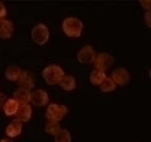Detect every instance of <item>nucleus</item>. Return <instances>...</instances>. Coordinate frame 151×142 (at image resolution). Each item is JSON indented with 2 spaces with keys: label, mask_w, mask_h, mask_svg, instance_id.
<instances>
[{
  "label": "nucleus",
  "mask_w": 151,
  "mask_h": 142,
  "mask_svg": "<svg viewBox=\"0 0 151 142\" xmlns=\"http://www.w3.org/2000/svg\"><path fill=\"white\" fill-rule=\"evenodd\" d=\"M62 29L67 36L77 38L81 35L82 30H83V24L79 19L69 17L63 21Z\"/></svg>",
  "instance_id": "f257e3e1"
},
{
  "label": "nucleus",
  "mask_w": 151,
  "mask_h": 142,
  "mask_svg": "<svg viewBox=\"0 0 151 142\" xmlns=\"http://www.w3.org/2000/svg\"><path fill=\"white\" fill-rule=\"evenodd\" d=\"M64 75H65L64 70L58 65H48L42 70V76L48 86L60 84Z\"/></svg>",
  "instance_id": "f03ea898"
},
{
  "label": "nucleus",
  "mask_w": 151,
  "mask_h": 142,
  "mask_svg": "<svg viewBox=\"0 0 151 142\" xmlns=\"http://www.w3.org/2000/svg\"><path fill=\"white\" fill-rule=\"evenodd\" d=\"M68 113V107L65 105L56 104V103H52L48 105L47 109L45 112V117L48 120H52V122H60L62 118Z\"/></svg>",
  "instance_id": "7ed1b4c3"
},
{
  "label": "nucleus",
  "mask_w": 151,
  "mask_h": 142,
  "mask_svg": "<svg viewBox=\"0 0 151 142\" xmlns=\"http://www.w3.org/2000/svg\"><path fill=\"white\" fill-rule=\"evenodd\" d=\"M32 40L36 44L43 45L50 39V31L46 25L44 24H37L31 31Z\"/></svg>",
  "instance_id": "20e7f679"
},
{
  "label": "nucleus",
  "mask_w": 151,
  "mask_h": 142,
  "mask_svg": "<svg viewBox=\"0 0 151 142\" xmlns=\"http://www.w3.org/2000/svg\"><path fill=\"white\" fill-rule=\"evenodd\" d=\"M93 63H95L96 69L105 72L111 68V66L114 64V57L109 53H100L96 57Z\"/></svg>",
  "instance_id": "39448f33"
},
{
  "label": "nucleus",
  "mask_w": 151,
  "mask_h": 142,
  "mask_svg": "<svg viewBox=\"0 0 151 142\" xmlns=\"http://www.w3.org/2000/svg\"><path fill=\"white\" fill-rule=\"evenodd\" d=\"M97 57L95 48L91 45H86L78 52L77 60L79 63L84 65H90L95 62V59Z\"/></svg>",
  "instance_id": "423d86ee"
},
{
  "label": "nucleus",
  "mask_w": 151,
  "mask_h": 142,
  "mask_svg": "<svg viewBox=\"0 0 151 142\" xmlns=\"http://www.w3.org/2000/svg\"><path fill=\"white\" fill-rule=\"evenodd\" d=\"M111 79L115 82V84L123 86L129 84V79H131V75H129V72L125 68L118 67V68L114 69V70L112 71Z\"/></svg>",
  "instance_id": "0eeeda50"
},
{
  "label": "nucleus",
  "mask_w": 151,
  "mask_h": 142,
  "mask_svg": "<svg viewBox=\"0 0 151 142\" xmlns=\"http://www.w3.org/2000/svg\"><path fill=\"white\" fill-rule=\"evenodd\" d=\"M32 104L36 107L45 106L48 103V94L43 89H37L34 92L31 93V100Z\"/></svg>",
  "instance_id": "6e6552de"
},
{
  "label": "nucleus",
  "mask_w": 151,
  "mask_h": 142,
  "mask_svg": "<svg viewBox=\"0 0 151 142\" xmlns=\"http://www.w3.org/2000/svg\"><path fill=\"white\" fill-rule=\"evenodd\" d=\"M18 84L20 86L21 89H24V90L30 91L35 86V78L34 75L31 73L30 71H22L20 77L18 78Z\"/></svg>",
  "instance_id": "1a4fd4ad"
},
{
  "label": "nucleus",
  "mask_w": 151,
  "mask_h": 142,
  "mask_svg": "<svg viewBox=\"0 0 151 142\" xmlns=\"http://www.w3.org/2000/svg\"><path fill=\"white\" fill-rule=\"evenodd\" d=\"M17 120L21 123L29 122L32 116V108L29 104H21L16 113Z\"/></svg>",
  "instance_id": "9d476101"
},
{
  "label": "nucleus",
  "mask_w": 151,
  "mask_h": 142,
  "mask_svg": "<svg viewBox=\"0 0 151 142\" xmlns=\"http://www.w3.org/2000/svg\"><path fill=\"white\" fill-rule=\"evenodd\" d=\"M14 24L8 20H0V38L8 39L14 34Z\"/></svg>",
  "instance_id": "9b49d317"
},
{
  "label": "nucleus",
  "mask_w": 151,
  "mask_h": 142,
  "mask_svg": "<svg viewBox=\"0 0 151 142\" xmlns=\"http://www.w3.org/2000/svg\"><path fill=\"white\" fill-rule=\"evenodd\" d=\"M14 99L19 104H28L31 100V92L28 90L19 88L14 92Z\"/></svg>",
  "instance_id": "f8f14e48"
},
{
  "label": "nucleus",
  "mask_w": 151,
  "mask_h": 142,
  "mask_svg": "<svg viewBox=\"0 0 151 142\" xmlns=\"http://www.w3.org/2000/svg\"><path fill=\"white\" fill-rule=\"evenodd\" d=\"M21 132H22V123L17 120H14L12 122H10L8 124V126L6 127L5 130L6 135L8 137H10V138L19 136L21 134Z\"/></svg>",
  "instance_id": "ddd939ff"
},
{
  "label": "nucleus",
  "mask_w": 151,
  "mask_h": 142,
  "mask_svg": "<svg viewBox=\"0 0 151 142\" xmlns=\"http://www.w3.org/2000/svg\"><path fill=\"white\" fill-rule=\"evenodd\" d=\"M22 73V69L18 65H9L5 69V78L9 81H16L20 77Z\"/></svg>",
  "instance_id": "4468645a"
},
{
  "label": "nucleus",
  "mask_w": 151,
  "mask_h": 142,
  "mask_svg": "<svg viewBox=\"0 0 151 142\" xmlns=\"http://www.w3.org/2000/svg\"><path fill=\"white\" fill-rule=\"evenodd\" d=\"M19 106H20V104H19V103L17 102L14 98H12V99H7V100H6V102H5V104H4V106H3L4 113H5L6 115H8V116L14 115V114H16L17 111H18Z\"/></svg>",
  "instance_id": "2eb2a0df"
},
{
  "label": "nucleus",
  "mask_w": 151,
  "mask_h": 142,
  "mask_svg": "<svg viewBox=\"0 0 151 142\" xmlns=\"http://www.w3.org/2000/svg\"><path fill=\"white\" fill-rule=\"evenodd\" d=\"M60 86L65 91H73L76 88V79L72 75H64L60 81Z\"/></svg>",
  "instance_id": "dca6fc26"
},
{
  "label": "nucleus",
  "mask_w": 151,
  "mask_h": 142,
  "mask_svg": "<svg viewBox=\"0 0 151 142\" xmlns=\"http://www.w3.org/2000/svg\"><path fill=\"white\" fill-rule=\"evenodd\" d=\"M105 77H106L105 72L99 70V69H93V70L91 72L90 80L93 86H100Z\"/></svg>",
  "instance_id": "f3484780"
},
{
  "label": "nucleus",
  "mask_w": 151,
  "mask_h": 142,
  "mask_svg": "<svg viewBox=\"0 0 151 142\" xmlns=\"http://www.w3.org/2000/svg\"><path fill=\"white\" fill-rule=\"evenodd\" d=\"M100 89H101V91L104 93L112 92V91H114L116 89V84H115V82L111 79V77H107V76H106L103 81L101 82V84H100Z\"/></svg>",
  "instance_id": "a211bd4d"
},
{
  "label": "nucleus",
  "mask_w": 151,
  "mask_h": 142,
  "mask_svg": "<svg viewBox=\"0 0 151 142\" xmlns=\"http://www.w3.org/2000/svg\"><path fill=\"white\" fill-rule=\"evenodd\" d=\"M55 142H71V134L66 129H61L55 135Z\"/></svg>",
  "instance_id": "6ab92c4d"
},
{
  "label": "nucleus",
  "mask_w": 151,
  "mask_h": 142,
  "mask_svg": "<svg viewBox=\"0 0 151 142\" xmlns=\"http://www.w3.org/2000/svg\"><path fill=\"white\" fill-rule=\"evenodd\" d=\"M61 130V126L58 122H52V120H48L47 124L44 127V131H45L47 134L50 135H56L59 131Z\"/></svg>",
  "instance_id": "aec40b11"
},
{
  "label": "nucleus",
  "mask_w": 151,
  "mask_h": 142,
  "mask_svg": "<svg viewBox=\"0 0 151 142\" xmlns=\"http://www.w3.org/2000/svg\"><path fill=\"white\" fill-rule=\"evenodd\" d=\"M5 16H6V8L4 6V4L0 1V20H2Z\"/></svg>",
  "instance_id": "412c9836"
},
{
  "label": "nucleus",
  "mask_w": 151,
  "mask_h": 142,
  "mask_svg": "<svg viewBox=\"0 0 151 142\" xmlns=\"http://www.w3.org/2000/svg\"><path fill=\"white\" fill-rule=\"evenodd\" d=\"M150 3H151V2L149 1V0H148V1H145V0H141V1H140V4H141V5L143 6L146 10L150 9V5H151Z\"/></svg>",
  "instance_id": "4be33fe9"
},
{
  "label": "nucleus",
  "mask_w": 151,
  "mask_h": 142,
  "mask_svg": "<svg viewBox=\"0 0 151 142\" xmlns=\"http://www.w3.org/2000/svg\"><path fill=\"white\" fill-rule=\"evenodd\" d=\"M6 100H7V98H6V96L4 94H2V93H0V108H3L4 104H5Z\"/></svg>",
  "instance_id": "5701e85b"
},
{
  "label": "nucleus",
  "mask_w": 151,
  "mask_h": 142,
  "mask_svg": "<svg viewBox=\"0 0 151 142\" xmlns=\"http://www.w3.org/2000/svg\"><path fill=\"white\" fill-rule=\"evenodd\" d=\"M145 22L147 24L148 27L151 26V23H150V12H147L145 14Z\"/></svg>",
  "instance_id": "b1692460"
},
{
  "label": "nucleus",
  "mask_w": 151,
  "mask_h": 142,
  "mask_svg": "<svg viewBox=\"0 0 151 142\" xmlns=\"http://www.w3.org/2000/svg\"><path fill=\"white\" fill-rule=\"evenodd\" d=\"M0 142H12V140H8V139H2Z\"/></svg>",
  "instance_id": "393cba45"
}]
</instances>
